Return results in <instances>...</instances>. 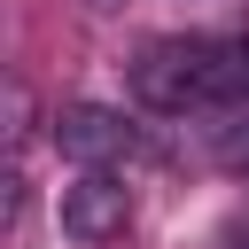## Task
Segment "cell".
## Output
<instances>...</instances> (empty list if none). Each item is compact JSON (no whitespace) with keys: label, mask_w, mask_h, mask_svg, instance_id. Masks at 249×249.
I'll use <instances>...</instances> for the list:
<instances>
[{"label":"cell","mask_w":249,"mask_h":249,"mask_svg":"<svg viewBox=\"0 0 249 249\" xmlns=\"http://www.w3.org/2000/svg\"><path fill=\"white\" fill-rule=\"evenodd\" d=\"M54 148L86 171H117L124 156H140V124L124 109H101V101H70L54 117Z\"/></svg>","instance_id":"obj_2"},{"label":"cell","mask_w":249,"mask_h":249,"mask_svg":"<svg viewBox=\"0 0 249 249\" xmlns=\"http://www.w3.org/2000/svg\"><path fill=\"white\" fill-rule=\"evenodd\" d=\"M233 249H249V218H241V226H233Z\"/></svg>","instance_id":"obj_5"},{"label":"cell","mask_w":249,"mask_h":249,"mask_svg":"<svg viewBox=\"0 0 249 249\" xmlns=\"http://www.w3.org/2000/svg\"><path fill=\"white\" fill-rule=\"evenodd\" d=\"M218 163H249V124H226L218 132Z\"/></svg>","instance_id":"obj_4"},{"label":"cell","mask_w":249,"mask_h":249,"mask_svg":"<svg viewBox=\"0 0 249 249\" xmlns=\"http://www.w3.org/2000/svg\"><path fill=\"white\" fill-rule=\"evenodd\" d=\"M132 93L163 117L241 109L249 101V39H156L132 62Z\"/></svg>","instance_id":"obj_1"},{"label":"cell","mask_w":249,"mask_h":249,"mask_svg":"<svg viewBox=\"0 0 249 249\" xmlns=\"http://www.w3.org/2000/svg\"><path fill=\"white\" fill-rule=\"evenodd\" d=\"M124 226H132V187H124L117 171H78V179L62 187V233H70V241L101 249V241H117Z\"/></svg>","instance_id":"obj_3"}]
</instances>
